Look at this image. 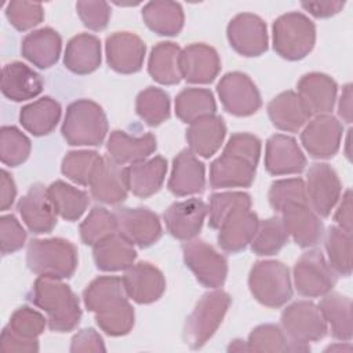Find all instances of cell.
Masks as SVG:
<instances>
[{"label":"cell","mask_w":353,"mask_h":353,"mask_svg":"<svg viewBox=\"0 0 353 353\" xmlns=\"http://www.w3.org/2000/svg\"><path fill=\"white\" fill-rule=\"evenodd\" d=\"M85 307L95 314L99 328L110 336L128 334L135 321V313L128 302L123 281L116 276L94 279L83 292Z\"/></svg>","instance_id":"6da1fadb"},{"label":"cell","mask_w":353,"mask_h":353,"mask_svg":"<svg viewBox=\"0 0 353 353\" xmlns=\"http://www.w3.org/2000/svg\"><path fill=\"white\" fill-rule=\"evenodd\" d=\"M261 141L248 132H234L222 154L210 167L212 188H248L256 172Z\"/></svg>","instance_id":"7a4b0ae2"},{"label":"cell","mask_w":353,"mask_h":353,"mask_svg":"<svg viewBox=\"0 0 353 353\" xmlns=\"http://www.w3.org/2000/svg\"><path fill=\"white\" fill-rule=\"evenodd\" d=\"M29 301L47 313L48 328L54 332H68L77 327L81 319L79 298L59 279L39 276L28 295Z\"/></svg>","instance_id":"3957f363"},{"label":"cell","mask_w":353,"mask_h":353,"mask_svg":"<svg viewBox=\"0 0 353 353\" xmlns=\"http://www.w3.org/2000/svg\"><path fill=\"white\" fill-rule=\"evenodd\" d=\"M28 268L37 276L69 279L77 268V250L69 240L33 239L26 250Z\"/></svg>","instance_id":"277c9868"},{"label":"cell","mask_w":353,"mask_h":353,"mask_svg":"<svg viewBox=\"0 0 353 353\" xmlns=\"http://www.w3.org/2000/svg\"><path fill=\"white\" fill-rule=\"evenodd\" d=\"M61 132L72 146H98L108 132L106 114L97 102L77 99L68 106Z\"/></svg>","instance_id":"5b68a950"},{"label":"cell","mask_w":353,"mask_h":353,"mask_svg":"<svg viewBox=\"0 0 353 353\" xmlns=\"http://www.w3.org/2000/svg\"><path fill=\"white\" fill-rule=\"evenodd\" d=\"M280 320L290 342V352L310 350L309 342L323 339L328 331L319 305L310 301H296L288 305Z\"/></svg>","instance_id":"8992f818"},{"label":"cell","mask_w":353,"mask_h":353,"mask_svg":"<svg viewBox=\"0 0 353 353\" xmlns=\"http://www.w3.org/2000/svg\"><path fill=\"white\" fill-rule=\"evenodd\" d=\"M230 302V295L222 290L205 292L199 299L183 327V341L190 349H200L215 334Z\"/></svg>","instance_id":"52a82bcc"},{"label":"cell","mask_w":353,"mask_h":353,"mask_svg":"<svg viewBox=\"0 0 353 353\" xmlns=\"http://www.w3.org/2000/svg\"><path fill=\"white\" fill-rule=\"evenodd\" d=\"M316 43L314 23L302 12L280 15L273 23V48L284 59H303Z\"/></svg>","instance_id":"ba28073f"},{"label":"cell","mask_w":353,"mask_h":353,"mask_svg":"<svg viewBox=\"0 0 353 353\" xmlns=\"http://www.w3.org/2000/svg\"><path fill=\"white\" fill-rule=\"evenodd\" d=\"M248 287L252 296L268 307H280L292 296L288 268L280 261H258L250 270Z\"/></svg>","instance_id":"9c48e42d"},{"label":"cell","mask_w":353,"mask_h":353,"mask_svg":"<svg viewBox=\"0 0 353 353\" xmlns=\"http://www.w3.org/2000/svg\"><path fill=\"white\" fill-rule=\"evenodd\" d=\"M183 261L196 280L208 288L222 287L228 276V261L212 245L200 239L188 240L183 247Z\"/></svg>","instance_id":"30bf717a"},{"label":"cell","mask_w":353,"mask_h":353,"mask_svg":"<svg viewBox=\"0 0 353 353\" xmlns=\"http://www.w3.org/2000/svg\"><path fill=\"white\" fill-rule=\"evenodd\" d=\"M294 284L302 296H323L335 287L336 273L320 250H309L294 265Z\"/></svg>","instance_id":"8fae6325"},{"label":"cell","mask_w":353,"mask_h":353,"mask_svg":"<svg viewBox=\"0 0 353 353\" xmlns=\"http://www.w3.org/2000/svg\"><path fill=\"white\" fill-rule=\"evenodd\" d=\"M216 91L225 110L233 116H251L262 105L256 85L250 76L241 72L226 73L219 80Z\"/></svg>","instance_id":"7c38bea8"},{"label":"cell","mask_w":353,"mask_h":353,"mask_svg":"<svg viewBox=\"0 0 353 353\" xmlns=\"http://www.w3.org/2000/svg\"><path fill=\"white\" fill-rule=\"evenodd\" d=\"M306 196L310 208L319 216H328L339 200L341 181L327 163H314L306 174Z\"/></svg>","instance_id":"4fadbf2b"},{"label":"cell","mask_w":353,"mask_h":353,"mask_svg":"<svg viewBox=\"0 0 353 353\" xmlns=\"http://www.w3.org/2000/svg\"><path fill=\"white\" fill-rule=\"evenodd\" d=\"M117 232L141 248L157 243L163 234L159 216L146 207H123L114 211Z\"/></svg>","instance_id":"5bb4252c"},{"label":"cell","mask_w":353,"mask_h":353,"mask_svg":"<svg viewBox=\"0 0 353 353\" xmlns=\"http://www.w3.org/2000/svg\"><path fill=\"white\" fill-rule=\"evenodd\" d=\"M342 134L343 127L336 117L319 114L305 124L301 132V141L312 157L330 159L339 150Z\"/></svg>","instance_id":"9a60e30c"},{"label":"cell","mask_w":353,"mask_h":353,"mask_svg":"<svg viewBox=\"0 0 353 353\" xmlns=\"http://www.w3.org/2000/svg\"><path fill=\"white\" fill-rule=\"evenodd\" d=\"M230 47L243 57H259L268 50L266 23L255 14L236 15L226 29Z\"/></svg>","instance_id":"2e32d148"},{"label":"cell","mask_w":353,"mask_h":353,"mask_svg":"<svg viewBox=\"0 0 353 353\" xmlns=\"http://www.w3.org/2000/svg\"><path fill=\"white\" fill-rule=\"evenodd\" d=\"M259 219L251 207L240 205L228 212L219 222L218 244L219 247L230 254L243 251L254 239Z\"/></svg>","instance_id":"e0dca14e"},{"label":"cell","mask_w":353,"mask_h":353,"mask_svg":"<svg viewBox=\"0 0 353 353\" xmlns=\"http://www.w3.org/2000/svg\"><path fill=\"white\" fill-rule=\"evenodd\" d=\"M121 281L127 296L141 305L159 301L165 291L163 273L149 262H138L125 269Z\"/></svg>","instance_id":"ac0fdd59"},{"label":"cell","mask_w":353,"mask_h":353,"mask_svg":"<svg viewBox=\"0 0 353 353\" xmlns=\"http://www.w3.org/2000/svg\"><path fill=\"white\" fill-rule=\"evenodd\" d=\"M108 65L123 74L141 70L146 46L143 40L131 32H116L108 36L105 43Z\"/></svg>","instance_id":"d6986e66"},{"label":"cell","mask_w":353,"mask_h":353,"mask_svg":"<svg viewBox=\"0 0 353 353\" xmlns=\"http://www.w3.org/2000/svg\"><path fill=\"white\" fill-rule=\"evenodd\" d=\"M208 214L207 204L200 199H188L172 203L164 212V223L168 233L178 240L194 239Z\"/></svg>","instance_id":"ffe728a7"},{"label":"cell","mask_w":353,"mask_h":353,"mask_svg":"<svg viewBox=\"0 0 353 353\" xmlns=\"http://www.w3.org/2000/svg\"><path fill=\"white\" fill-rule=\"evenodd\" d=\"M288 236L302 248L314 247L324 236V225L309 203H291L281 210Z\"/></svg>","instance_id":"44dd1931"},{"label":"cell","mask_w":353,"mask_h":353,"mask_svg":"<svg viewBox=\"0 0 353 353\" xmlns=\"http://www.w3.org/2000/svg\"><path fill=\"white\" fill-rule=\"evenodd\" d=\"M17 208L23 223L34 234L50 233L57 225V212L48 197L47 188L41 183L32 185L18 201Z\"/></svg>","instance_id":"7402d4cb"},{"label":"cell","mask_w":353,"mask_h":353,"mask_svg":"<svg viewBox=\"0 0 353 353\" xmlns=\"http://www.w3.org/2000/svg\"><path fill=\"white\" fill-rule=\"evenodd\" d=\"M265 167L272 175L299 174L306 167V157L292 137L276 134L266 142Z\"/></svg>","instance_id":"603a6c76"},{"label":"cell","mask_w":353,"mask_h":353,"mask_svg":"<svg viewBox=\"0 0 353 353\" xmlns=\"http://www.w3.org/2000/svg\"><path fill=\"white\" fill-rule=\"evenodd\" d=\"M221 70L218 52L203 43H193L181 52L182 79L192 84H208Z\"/></svg>","instance_id":"cb8c5ba5"},{"label":"cell","mask_w":353,"mask_h":353,"mask_svg":"<svg viewBox=\"0 0 353 353\" xmlns=\"http://www.w3.org/2000/svg\"><path fill=\"white\" fill-rule=\"evenodd\" d=\"M205 186V167L190 149L181 150L172 161L168 189L172 194L183 197L197 194Z\"/></svg>","instance_id":"d4e9b609"},{"label":"cell","mask_w":353,"mask_h":353,"mask_svg":"<svg viewBox=\"0 0 353 353\" xmlns=\"http://www.w3.org/2000/svg\"><path fill=\"white\" fill-rule=\"evenodd\" d=\"M88 186L95 200L105 204H119L127 199L128 193L125 168L109 156L103 157Z\"/></svg>","instance_id":"484cf974"},{"label":"cell","mask_w":353,"mask_h":353,"mask_svg":"<svg viewBox=\"0 0 353 353\" xmlns=\"http://www.w3.org/2000/svg\"><path fill=\"white\" fill-rule=\"evenodd\" d=\"M272 124L288 132H296L310 120L312 113L298 92L284 91L276 95L268 105Z\"/></svg>","instance_id":"4316f807"},{"label":"cell","mask_w":353,"mask_h":353,"mask_svg":"<svg viewBox=\"0 0 353 353\" xmlns=\"http://www.w3.org/2000/svg\"><path fill=\"white\" fill-rule=\"evenodd\" d=\"M296 88L312 114H328L334 109L338 85L328 74L306 73L298 81Z\"/></svg>","instance_id":"83f0119b"},{"label":"cell","mask_w":353,"mask_h":353,"mask_svg":"<svg viewBox=\"0 0 353 353\" xmlns=\"http://www.w3.org/2000/svg\"><path fill=\"white\" fill-rule=\"evenodd\" d=\"M43 91V79L22 62L7 63L1 70V92L14 102L36 98Z\"/></svg>","instance_id":"f1b7e54d"},{"label":"cell","mask_w":353,"mask_h":353,"mask_svg":"<svg viewBox=\"0 0 353 353\" xmlns=\"http://www.w3.org/2000/svg\"><path fill=\"white\" fill-rule=\"evenodd\" d=\"M62 39L52 28H41L28 33L21 44L25 59L40 69H48L57 63L61 55Z\"/></svg>","instance_id":"f546056e"},{"label":"cell","mask_w":353,"mask_h":353,"mask_svg":"<svg viewBox=\"0 0 353 353\" xmlns=\"http://www.w3.org/2000/svg\"><path fill=\"white\" fill-rule=\"evenodd\" d=\"M157 148L156 137L150 132L141 137H131L124 131L110 132L106 150L109 157L119 164H134L146 160Z\"/></svg>","instance_id":"4dcf8cb0"},{"label":"cell","mask_w":353,"mask_h":353,"mask_svg":"<svg viewBox=\"0 0 353 353\" xmlns=\"http://www.w3.org/2000/svg\"><path fill=\"white\" fill-rule=\"evenodd\" d=\"M92 255L99 270L119 272L134 265L137 251L131 241L116 232L92 245Z\"/></svg>","instance_id":"1f68e13d"},{"label":"cell","mask_w":353,"mask_h":353,"mask_svg":"<svg viewBox=\"0 0 353 353\" xmlns=\"http://www.w3.org/2000/svg\"><path fill=\"white\" fill-rule=\"evenodd\" d=\"M167 174V161L161 156L138 161L125 168L128 190L138 197H149L160 190Z\"/></svg>","instance_id":"d6a6232c"},{"label":"cell","mask_w":353,"mask_h":353,"mask_svg":"<svg viewBox=\"0 0 353 353\" xmlns=\"http://www.w3.org/2000/svg\"><path fill=\"white\" fill-rule=\"evenodd\" d=\"M226 135V125L221 116H207L193 121L186 130L189 149L204 159L218 152Z\"/></svg>","instance_id":"836d02e7"},{"label":"cell","mask_w":353,"mask_h":353,"mask_svg":"<svg viewBox=\"0 0 353 353\" xmlns=\"http://www.w3.org/2000/svg\"><path fill=\"white\" fill-rule=\"evenodd\" d=\"M63 65L72 73L88 74L101 65V41L97 36L80 33L72 37L65 50Z\"/></svg>","instance_id":"e575fe53"},{"label":"cell","mask_w":353,"mask_h":353,"mask_svg":"<svg viewBox=\"0 0 353 353\" xmlns=\"http://www.w3.org/2000/svg\"><path fill=\"white\" fill-rule=\"evenodd\" d=\"M181 52L178 44L161 41L156 44L149 55L148 72L152 79L160 84L174 85L182 80Z\"/></svg>","instance_id":"d590c367"},{"label":"cell","mask_w":353,"mask_h":353,"mask_svg":"<svg viewBox=\"0 0 353 353\" xmlns=\"http://www.w3.org/2000/svg\"><path fill=\"white\" fill-rule=\"evenodd\" d=\"M142 18L146 26L160 36H176L185 22L183 10L179 3L157 0L145 4Z\"/></svg>","instance_id":"8d00e7d4"},{"label":"cell","mask_w":353,"mask_h":353,"mask_svg":"<svg viewBox=\"0 0 353 353\" xmlns=\"http://www.w3.org/2000/svg\"><path fill=\"white\" fill-rule=\"evenodd\" d=\"M61 119V105L51 97H43L19 112V123L34 137L50 134Z\"/></svg>","instance_id":"74e56055"},{"label":"cell","mask_w":353,"mask_h":353,"mask_svg":"<svg viewBox=\"0 0 353 353\" xmlns=\"http://www.w3.org/2000/svg\"><path fill=\"white\" fill-rule=\"evenodd\" d=\"M323 317L335 339L347 342L352 339V301L338 292H327L319 305Z\"/></svg>","instance_id":"f35d334b"},{"label":"cell","mask_w":353,"mask_h":353,"mask_svg":"<svg viewBox=\"0 0 353 353\" xmlns=\"http://www.w3.org/2000/svg\"><path fill=\"white\" fill-rule=\"evenodd\" d=\"M47 193L57 215L69 222L80 219L90 203L88 194L84 190L63 181L52 182L47 188Z\"/></svg>","instance_id":"ab89813d"},{"label":"cell","mask_w":353,"mask_h":353,"mask_svg":"<svg viewBox=\"0 0 353 353\" xmlns=\"http://www.w3.org/2000/svg\"><path fill=\"white\" fill-rule=\"evenodd\" d=\"M214 95L205 88H185L175 98V114L186 124L215 114Z\"/></svg>","instance_id":"60d3db41"},{"label":"cell","mask_w":353,"mask_h":353,"mask_svg":"<svg viewBox=\"0 0 353 353\" xmlns=\"http://www.w3.org/2000/svg\"><path fill=\"white\" fill-rule=\"evenodd\" d=\"M324 247L328 256V265L341 276L352 273V233L338 226H330L325 232Z\"/></svg>","instance_id":"b9f144b4"},{"label":"cell","mask_w":353,"mask_h":353,"mask_svg":"<svg viewBox=\"0 0 353 353\" xmlns=\"http://www.w3.org/2000/svg\"><path fill=\"white\" fill-rule=\"evenodd\" d=\"M288 241V233L280 216H272L259 222L256 233L251 240V250L259 256L277 254Z\"/></svg>","instance_id":"7bdbcfd3"},{"label":"cell","mask_w":353,"mask_h":353,"mask_svg":"<svg viewBox=\"0 0 353 353\" xmlns=\"http://www.w3.org/2000/svg\"><path fill=\"white\" fill-rule=\"evenodd\" d=\"M135 109L148 125H160L170 117V97L161 88L148 87L138 94Z\"/></svg>","instance_id":"ee69618b"},{"label":"cell","mask_w":353,"mask_h":353,"mask_svg":"<svg viewBox=\"0 0 353 353\" xmlns=\"http://www.w3.org/2000/svg\"><path fill=\"white\" fill-rule=\"evenodd\" d=\"M102 159L103 157L94 150H72L63 157L61 171L74 183L87 186Z\"/></svg>","instance_id":"f6af8a7d"},{"label":"cell","mask_w":353,"mask_h":353,"mask_svg":"<svg viewBox=\"0 0 353 353\" xmlns=\"http://www.w3.org/2000/svg\"><path fill=\"white\" fill-rule=\"evenodd\" d=\"M117 232V219L114 212L105 207H94L85 219L80 223V237L85 245H95L105 237Z\"/></svg>","instance_id":"bcb514c9"},{"label":"cell","mask_w":353,"mask_h":353,"mask_svg":"<svg viewBox=\"0 0 353 353\" xmlns=\"http://www.w3.org/2000/svg\"><path fill=\"white\" fill-rule=\"evenodd\" d=\"M30 139L17 127L4 125L0 130V159L10 167H18L25 163L30 154Z\"/></svg>","instance_id":"7dc6e473"},{"label":"cell","mask_w":353,"mask_h":353,"mask_svg":"<svg viewBox=\"0 0 353 353\" xmlns=\"http://www.w3.org/2000/svg\"><path fill=\"white\" fill-rule=\"evenodd\" d=\"M269 204L276 212L291 203H307L305 182L301 178L279 179L269 189Z\"/></svg>","instance_id":"c3c4849f"},{"label":"cell","mask_w":353,"mask_h":353,"mask_svg":"<svg viewBox=\"0 0 353 353\" xmlns=\"http://www.w3.org/2000/svg\"><path fill=\"white\" fill-rule=\"evenodd\" d=\"M248 352H290V342L284 331L274 324L254 328L247 341Z\"/></svg>","instance_id":"681fc988"},{"label":"cell","mask_w":353,"mask_h":353,"mask_svg":"<svg viewBox=\"0 0 353 353\" xmlns=\"http://www.w3.org/2000/svg\"><path fill=\"white\" fill-rule=\"evenodd\" d=\"M245 205L251 207V196L245 192H222L214 193L210 199L208 207V225L216 229L222 218L230 212L233 208Z\"/></svg>","instance_id":"f907efd6"},{"label":"cell","mask_w":353,"mask_h":353,"mask_svg":"<svg viewBox=\"0 0 353 353\" xmlns=\"http://www.w3.org/2000/svg\"><path fill=\"white\" fill-rule=\"evenodd\" d=\"M6 15L15 29L25 32L37 26L43 21L44 11L40 3L17 0L7 4Z\"/></svg>","instance_id":"816d5d0a"},{"label":"cell","mask_w":353,"mask_h":353,"mask_svg":"<svg viewBox=\"0 0 353 353\" xmlns=\"http://www.w3.org/2000/svg\"><path fill=\"white\" fill-rule=\"evenodd\" d=\"M46 323L47 319H44L40 312L29 306H21L11 314L8 327L23 338L37 339V336L43 334Z\"/></svg>","instance_id":"f5cc1de1"},{"label":"cell","mask_w":353,"mask_h":353,"mask_svg":"<svg viewBox=\"0 0 353 353\" xmlns=\"http://www.w3.org/2000/svg\"><path fill=\"white\" fill-rule=\"evenodd\" d=\"M77 14L90 30H103L110 19V7L106 1H77Z\"/></svg>","instance_id":"db71d44e"},{"label":"cell","mask_w":353,"mask_h":353,"mask_svg":"<svg viewBox=\"0 0 353 353\" xmlns=\"http://www.w3.org/2000/svg\"><path fill=\"white\" fill-rule=\"evenodd\" d=\"M26 232L14 215H3L0 218V245L1 254H12L23 247Z\"/></svg>","instance_id":"11a10c76"},{"label":"cell","mask_w":353,"mask_h":353,"mask_svg":"<svg viewBox=\"0 0 353 353\" xmlns=\"http://www.w3.org/2000/svg\"><path fill=\"white\" fill-rule=\"evenodd\" d=\"M0 350L10 353V352H37L39 350V341L37 339H28L18 334H15L8 325L4 327L0 336Z\"/></svg>","instance_id":"9f6ffc18"},{"label":"cell","mask_w":353,"mask_h":353,"mask_svg":"<svg viewBox=\"0 0 353 353\" xmlns=\"http://www.w3.org/2000/svg\"><path fill=\"white\" fill-rule=\"evenodd\" d=\"M106 347L103 345L102 336L94 328L80 330L73 338L70 343V352H105Z\"/></svg>","instance_id":"6f0895ef"},{"label":"cell","mask_w":353,"mask_h":353,"mask_svg":"<svg viewBox=\"0 0 353 353\" xmlns=\"http://www.w3.org/2000/svg\"><path fill=\"white\" fill-rule=\"evenodd\" d=\"M302 8H305L309 14H312L316 18H330L339 11H342L345 3L339 0H332V1H309V3H302Z\"/></svg>","instance_id":"680465c9"},{"label":"cell","mask_w":353,"mask_h":353,"mask_svg":"<svg viewBox=\"0 0 353 353\" xmlns=\"http://www.w3.org/2000/svg\"><path fill=\"white\" fill-rule=\"evenodd\" d=\"M17 196V186L12 176L6 171L1 170L0 172V210L7 211Z\"/></svg>","instance_id":"91938a15"},{"label":"cell","mask_w":353,"mask_h":353,"mask_svg":"<svg viewBox=\"0 0 353 353\" xmlns=\"http://www.w3.org/2000/svg\"><path fill=\"white\" fill-rule=\"evenodd\" d=\"M334 219L338 228L352 233V190L350 189H347L343 193Z\"/></svg>","instance_id":"94428289"},{"label":"cell","mask_w":353,"mask_h":353,"mask_svg":"<svg viewBox=\"0 0 353 353\" xmlns=\"http://www.w3.org/2000/svg\"><path fill=\"white\" fill-rule=\"evenodd\" d=\"M338 114L347 124L352 123V84H346L338 103Z\"/></svg>","instance_id":"6125c7cd"},{"label":"cell","mask_w":353,"mask_h":353,"mask_svg":"<svg viewBox=\"0 0 353 353\" xmlns=\"http://www.w3.org/2000/svg\"><path fill=\"white\" fill-rule=\"evenodd\" d=\"M228 350H232V352H248V346H247V342L236 339V341H233L229 345Z\"/></svg>","instance_id":"be15d7a7"}]
</instances>
